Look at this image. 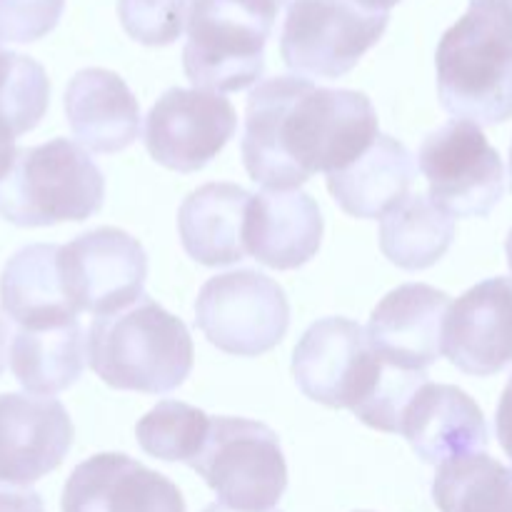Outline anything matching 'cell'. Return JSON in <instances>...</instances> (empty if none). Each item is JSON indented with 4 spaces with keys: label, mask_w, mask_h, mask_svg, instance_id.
I'll use <instances>...</instances> for the list:
<instances>
[{
    "label": "cell",
    "mask_w": 512,
    "mask_h": 512,
    "mask_svg": "<svg viewBox=\"0 0 512 512\" xmlns=\"http://www.w3.org/2000/svg\"><path fill=\"white\" fill-rule=\"evenodd\" d=\"M375 138L378 113L365 93L275 75L250 90L240 148L255 183L298 190L315 173L348 168Z\"/></svg>",
    "instance_id": "cell-1"
},
{
    "label": "cell",
    "mask_w": 512,
    "mask_h": 512,
    "mask_svg": "<svg viewBox=\"0 0 512 512\" xmlns=\"http://www.w3.org/2000/svg\"><path fill=\"white\" fill-rule=\"evenodd\" d=\"M435 65L440 103L455 120H510L512 0H470L468 13L440 38Z\"/></svg>",
    "instance_id": "cell-2"
},
{
    "label": "cell",
    "mask_w": 512,
    "mask_h": 512,
    "mask_svg": "<svg viewBox=\"0 0 512 512\" xmlns=\"http://www.w3.org/2000/svg\"><path fill=\"white\" fill-rule=\"evenodd\" d=\"M85 345L93 373L115 390L165 395L193 373L188 328L148 295L120 313L95 318Z\"/></svg>",
    "instance_id": "cell-3"
},
{
    "label": "cell",
    "mask_w": 512,
    "mask_h": 512,
    "mask_svg": "<svg viewBox=\"0 0 512 512\" xmlns=\"http://www.w3.org/2000/svg\"><path fill=\"white\" fill-rule=\"evenodd\" d=\"M105 200V178L85 148L68 138L20 148L0 180V218L18 228L83 223Z\"/></svg>",
    "instance_id": "cell-4"
},
{
    "label": "cell",
    "mask_w": 512,
    "mask_h": 512,
    "mask_svg": "<svg viewBox=\"0 0 512 512\" xmlns=\"http://www.w3.org/2000/svg\"><path fill=\"white\" fill-rule=\"evenodd\" d=\"M278 8V0H193L183 50L190 83L210 93L258 83Z\"/></svg>",
    "instance_id": "cell-5"
},
{
    "label": "cell",
    "mask_w": 512,
    "mask_h": 512,
    "mask_svg": "<svg viewBox=\"0 0 512 512\" xmlns=\"http://www.w3.org/2000/svg\"><path fill=\"white\" fill-rule=\"evenodd\" d=\"M190 468L235 512H270L288 488L280 438L248 418H210L208 438Z\"/></svg>",
    "instance_id": "cell-6"
},
{
    "label": "cell",
    "mask_w": 512,
    "mask_h": 512,
    "mask_svg": "<svg viewBox=\"0 0 512 512\" xmlns=\"http://www.w3.org/2000/svg\"><path fill=\"white\" fill-rule=\"evenodd\" d=\"M388 23V10L355 0H290L280 55L300 78H343L383 38Z\"/></svg>",
    "instance_id": "cell-7"
},
{
    "label": "cell",
    "mask_w": 512,
    "mask_h": 512,
    "mask_svg": "<svg viewBox=\"0 0 512 512\" xmlns=\"http://www.w3.org/2000/svg\"><path fill=\"white\" fill-rule=\"evenodd\" d=\"M195 325L210 345L238 358L273 350L290 328L285 290L258 270L215 275L195 300Z\"/></svg>",
    "instance_id": "cell-8"
},
{
    "label": "cell",
    "mask_w": 512,
    "mask_h": 512,
    "mask_svg": "<svg viewBox=\"0 0 512 512\" xmlns=\"http://www.w3.org/2000/svg\"><path fill=\"white\" fill-rule=\"evenodd\" d=\"M430 200L455 218H485L505 193V165L480 125L450 120L420 148Z\"/></svg>",
    "instance_id": "cell-9"
},
{
    "label": "cell",
    "mask_w": 512,
    "mask_h": 512,
    "mask_svg": "<svg viewBox=\"0 0 512 512\" xmlns=\"http://www.w3.org/2000/svg\"><path fill=\"white\" fill-rule=\"evenodd\" d=\"M383 360L355 320L323 318L310 325L293 350V375L300 393L325 408L350 413L373 395Z\"/></svg>",
    "instance_id": "cell-10"
},
{
    "label": "cell",
    "mask_w": 512,
    "mask_h": 512,
    "mask_svg": "<svg viewBox=\"0 0 512 512\" xmlns=\"http://www.w3.org/2000/svg\"><path fill=\"white\" fill-rule=\"evenodd\" d=\"M60 278L78 313L95 318L120 313L143 298L148 255L120 228H95L60 245Z\"/></svg>",
    "instance_id": "cell-11"
},
{
    "label": "cell",
    "mask_w": 512,
    "mask_h": 512,
    "mask_svg": "<svg viewBox=\"0 0 512 512\" xmlns=\"http://www.w3.org/2000/svg\"><path fill=\"white\" fill-rule=\"evenodd\" d=\"M238 130V113L220 93L200 88H170L145 118V148L150 158L175 173H198Z\"/></svg>",
    "instance_id": "cell-12"
},
{
    "label": "cell",
    "mask_w": 512,
    "mask_h": 512,
    "mask_svg": "<svg viewBox=\"0 0 512 512\" xmlns=\"http://www.w3.org/2000/svg\"><path fill=\"white\" fill-rule=\"evenodd\" d=\"M73 420L60 400L0 393V485L28 488L63 465L73 445Z\"/></svg>",
    "instance_id": "cell-13"
},
{
    "label": "cell",
    "mask_w": 512,
    "mask_h": 512,
    "mask_svg": "<svg viewBox=\"0 0 512 512\" xmlns=\"http://www.w3.org/2000/svg\"><path fill=\"white\" fill-rule=\"evenodd\" d=\"M443 353L465 375L490 378L512 365V280L488 278L450 303Z\"/></svg>",
    "instance_id": "cell-14"
},
{
    "label": "cell",
    "mask_w": 512,
    "mask_h": 512,
    "mask_svg": "<svg viewBox=\"0 0 512 512\" xmlns=\"http://www.w3.org/2000/svg\"><path fill=\"white\" fill-rule=\"evenodd\" d=\"M450 295L425 283L390 290L365 328L373 353L403 370H428L443 355V325Z\"/></svg>",
    "instance_id": "cell-15"
},
{
    "label": "cell",
    "mask_w": 512,
    "mask_h": 512,
    "mask_svg": "<svg viewBox=\"0 0 512 512\" xmlns=\"http://www.w3.org/2000/svg\"><path fill=\"white\" fill-rule=\"evenodd\" d=\"M63 512H188L183 493L158 470L123 453H100L70 473Z\"/></svg>",
    "instance_id": "cell-16"
},
{
    "label": "cell",
    "mask_w": 512,
    "mask_h": 512,
    "mask_svg": "<svg viewBox=\"0 0 512 512\" xmlns=\"http://www.w3.org/2000/svg\"><path fill=\"white\" fill-rule=\"evenodd\" d=\"M400 435L423 463L443 465L463 455L483 453L490 443L480 405L455 385H420L400 420Z\"/></svg>",
    "instance_id": "cell-17"
},
{
    "label": "cell",
    "mask_w": 512,
    "mask_h": 512,
    "mask_svg": "<svg viewBox=\"0 0 512 512\" xmlns=\"http://www.w3.org/2000/svg\"><path fill=\"white\" fill-rule=\"evenodd\" d=\"M323 215L303 190H263L245 215V253L273 270H295L318 255Z\"/></svg>",
    "instance_id": "cell-18"
},
{
    "label": "cell",
    "mask_w": 512,
    "mask_h": 512,
    "mask_svg": "<svg viewBox=\"0 0 512 512\" xmlns=\"http://www.w3.org/2000/svg\"><path fill=\"white\" fill-rule=\"evenodd\" d=\"M63 105L73 135L93 153H120L138 140V98L113 70L85 68L75 73Z\"/></svg>",
    "instance_id": "cell-19"
},
{
    "label": "cell",
    "mask_w": 512,
    "mask_h": 512,
    "mask_svg": "<svg viewBox=\"0 0 512 512\" xmlns=\"http://www.w3.org/2000/svg\"><path fill=\"white\" fill-rule=\"evenodd\" d=\"M418 165L400 140L378 135L358 160L328 173V190L343 213L360 220L385 218L408 198Z\"/></svg>",
    "instance_id": "cell-20"
},
{
    "label": "cell",
    "mask_w": 512,
    "mask_h": 512,
    "mask_svg": "<svg viewBox=\"0 0 512 512\" xmlns=\"http://www.w3.org/2000/svg\"><path fill=\"white\" fill-rule=\"evenodd\" d=\"M253 195L233 183H208L180 205L178 233L185 253L200 265L220 268L245 258V215Z\"/></svg>",
    "instance_id": "cell-21"
},
{
    "label": "cell",
    "mask_w": 512,
    "mask_h": 512,
    "mask_svg": "<svg viewBox=\"0 0 512 512\" xmlns=\"http://www.w3.org/2000/svg\"><path fill=\"white\" fill-rule=\"evenodd\" d=\"M60 245L35 243L20 248L0 275V305L18 328H53L78 320L58 265Z\"/></svg>",
    "instance_id": "cell-22"
},
{
    "label": "cell",
    "mask_w": 512,
    "mask_h": 512,
    "mask_svg": "<svg viewBox=\"0 0 512 512\" xmlns=\"http://www.w3.org/2000/svg\"><path fill=\"white\" fill-rule=\"evenodd\" d=\"M10 370L33 395H58L80 380L88 360L78 320L53 328H18L10 343Z\"/></svg>",
    "instance_id": "cell-23"
},
{
    "label": "cell",
    "mask_w": 512,
    "mask_h": 512,
    "mask_svg": "<svg viewBox=\"0 0 512 512\" xmlns=\"http://www.w3.org/2000/svg\"><path fill=\"white\" fill-rule=\"evenodd\" d=\"M455 240V220L430 195H408L380 220V250L403 270L433 268Z\"/></svg>",
    "instance_id": "cell-24"
},
{
    "label": "cell",
    "mask_w": 512,
    "mask_h": 512,
    "mask_svg": "<svg viewBox=\"0 0 512 512\" xmlns=\"http://www.w3.org/2000/svg\"><path fill=\"white\" fill-rule=\"evenodd\" d=\"M48 103L50 80L43 65L0 45V180L18 155L15 138L38 128Z\"/></svg>",
    "instance_id": "cell-25"
},
{
    "label": "cell",
    "mask_w": 512,
    "mask_h": 512,
    "mask_svg": "<svg viewBox=\"0 0 512 512\" xmlns=\"http://www.w3.org/2000/svg\"><path fill=\"white\" fill-rule=\"evenodd\" d=\"M433 500L440 512H512V468L485 453L438 465Z\"/></svg>",
    "instance_id": "cell-26"
},
{
    "label": "cell",
    "mask_w": 512,
    "mask_h": 512,
    "mask_svg": "<svg viewBox=\"0 0 512 512\" xmlns=\"http://www.w3.org/2000/svg\"><path fill=\"white\" fill-rule=\"evenodd\" d=\"M210 430V415L180 400H160L135 425L138 445L150 458L190 465Z\"/></svg>",
    "instance_id": "cell-27"
},
{
    "label": "cell",
    "mask_w": 512,
    "mask_h": 512,
    "mask_svg": "<svg viewBox=\"0 0 512 512\" xmlns=\"http://www.w3.org/2000/svg\"><path fill=\"white\" fill-rule=\"evenodd\" d=\"M193 0H118L125 33L143 45H170L188 25Z\"/></svg>",
    "instance_id": "cell-28"
},
{
    "label": "cell",
    "mask_w": 512,
    "mask_h": 512,
    "mask_svg": "<svg viewBox=\"0 0 512 512\" xmlns=\"http://www.w3.org/2000/svg\"><path fill=\"white\" fill-rule=\"evenodd\" d=\"M65 0H0V43H35L58 25Z\"/></svg>",
    "instance_id": "cell-29"
},
{
    "label": "cell",
    "mask_w": 512,
    "mask_h": 512,
    "mask_svg": "<svg viewBox=\"0 0 512 512\" xmlns=\"http://www.w3.org/2000/svg\"><path fill=\"white\" fill-rule=\"evenodd\" d=\"M0 512H45V505L35 490L0 485Z\"/></svg>",
    "instance_id": "cell-30"
},
{
    "label": "cell",
    "mask_w": 512,
    "mask_h": 512,
    "mask_svg": "<svg viewBox=\"0 0 512 512\" xmlns=\"http://www.w3.org/2000/svg\"><path fill=\"white\" fill-rule=\"evenodd\" d=\"M495 433H498L500 448L512 460V375L498 403V413H495Z\"/></svg>",
    "instance_id": "cell-31"
},
{
    "label": "cell",
    "mask_w": 512,
    "mask_h": 512,
    "mask_svg": "<svg viewBox=\"0 0 512 512\" xmlns=\"http://www.w3.org/2000/svg\"><path fill=\"white\" fill-rule=\"evenodd\" d=\"M8 338H10V330L5 318L0 315V375H3L5 365H8Z\"/></svg>",
    "instance_id": "cell-32"
},
{
    "label": "cell",
    "mask_w": 512,
    "mask_h": 512,
    "mask_svg": "<svg viewBox=\"0 0 512 512\" xmlns=\"http://www.w3.org/2000/svg\"><path fill=\"white\" fill-rule=\"evenodd\" d=\"M355 3L365 5V8H373V10H388L390 13V8H393V5H398L400 0H355Z\"/></svg>",
    "instance_id": "cell-33"
},
{
    "label": "cell",
    "mask_w": 512,
    "mask_h": 512,
    "mask_svg": "<svg viewBox=\"0 0 512 512\" xmlns=\"http://www.w3.org/2000/svg\"><path fill=\"white\" fill-rule=\"evenodd\" d=\"M203 512H235V510L225 508V505H220V503H213V505H208ZM270 512H280V510H270Z\"/></svg>",
    "instance_id": "cell-34"
},
{
    "label": "cell",
    "mask_w": 512,
    "mask_h": 512,
    "mask_svg": "<svg viewBox=\"0 0 512 512\" xmlns=\"http://www.w3.org/2000/svg\"><path fill=\"white\" fill-rule=\"evenodd\" d=\"M505 255H508V265H510V270H512V230H510L508 240H505Z\"/></svg>",
    "instance_id": "cell-35"
},
{
    "label": "cell",
    "mask_w": 512,
    "mask_h": 512,
    "mask_svg": "<svg viewBox=\"0 0 512 512\" xmlns=\"http://www.w3.org/2000/svg\"><path fill=\"white\" fill-rule=\"evenodd\" d=\"M510 178H512V145H510Z\"/></svg>",
    "instance_id": "cell-36"
},
{
    "label": "cell",
    "mask_w": 512,
    "mask_h": 512,
    "mask_svg": "<svg viewBox=\"0 0 512 512\" xmlns=\"http://www.w3.org/2000/svg\"><path fill=\"white\" fill-rule=\"evenodd\" d=\"M285 3H290V0H278V5H285Z\"/></svg>",
    "instance_id": "cell-37"
},
{
    "label": "cell",
    "mask_w": 512,
    "mask_h": 512,
    "mask_svg": "<svg viewBox=\"0 0 512 512\" xmlns=\"http://www.w3.org/2000/svg\"><path fill=\"white\" fill-rule=\"evenodd\" d=\"M363 512H365V510H363Z\"/></svg>",
    "instance_id": "cell-38"
}]
</instances>
